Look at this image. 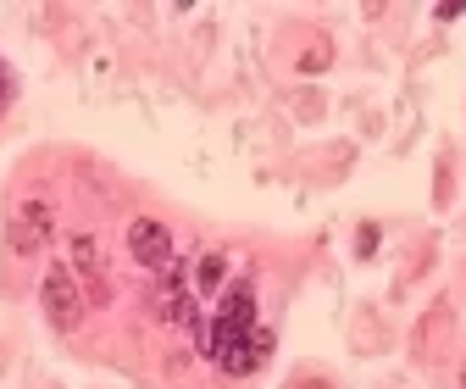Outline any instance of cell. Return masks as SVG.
<instances>
[{
    "label": "cell",
    "instance_id": "cell-1",
    "mask_svg": "<svg viewBox=\"0 0 466 389\" xmlns=\"http://www.w3.org/2000/svg\"><path fill=\"white\" fill-rule=\"evenodd\" d=\"M45 317H50V328H62V333H73L78 317H84V295L73 284L67 261H50V272H45Z\"/></svg>",
    "mask_w": 466,
    "mask_h": 389
},
{
    "label": "cell",
    "instance_id": "cell-2",
    "mask_svg": "<svg viewBox=\"0 0 466 389\" xmlns=\"http://www.w3.org/2000/svg\"><path fill=\"white\" fill-rule=\"evenodd\" d=\"M128 251H134V261H145V267H172V234H167V222L134 217V222H128Z\"/></svg>",
    "mask_w": 466,
    "mask_h": 389
},
{
    "label": "cell",
    "instance_id": "cell-3",
    "mask_svg": "<svg viewBox=\"0 0 466 389\" xmlns=\"http://www.w3.org/2000/svg\"><path fill=\"white\" fill-rule=\"evenodd\" d=\"M50 234V206L45 200H23L12 217V251H39Z\"/></svg>",
    "mask_w": 466,
    "mask_h": 389
},
{
    "label": "cell",
    "instance_id": "cell-4",
    "mask_svg": "<svg viewBox=\"0 0 466 389\" xmlns=\"http://www.w3.org/2000/svg\"><path fill=\"white\" fill-rule=\"evenodd\" d=\"M328 62H333V39H328V34H317V45H306V50H300V73H322Z\"/></svg>",
    "mask_w": 466,
    "mask_h": 389
},
{
    "label": "cell",
    "instance_id": "cell-5",
    "mask_svg": "<svg viewBox=\"0 0 466 389\" xmlns=\"http://www.w3.org/2000/svg\"><path fill=\"white\" fill-rule=\"evenodd\" d=\"M73 267L84 272V278H100V251H95V240H73Z\"/></svg>",
    "mask_w": 466,
    "mask_h": 389
},
{
    "label": "cell",
    "instance_id": "cell-6",
    "mask_svg": "<svg viewBox=\"0 0 466 389\" xmlns=\"http://www.w3.org/2000/svg\"><path fill=\"white\" fill-rule=\"evenodd\" d=\"M222 256H200V267H195V284H200V295H217V284H222Z\"/></svg>",
    "mask_w": 466,
    "mask_h": 389
},
{
    "label": "cell",
    "instance_id": "cell-7",
    "mask_svg": "<svg viewBox=\"0 0 466 389\" xmlns=\"http://www.w3.org/2000/svg\"><path fill=\"white\" fill-rule=\"evenodd\" d=\"M356 251H361V261L378 251V222H361V234H356Z\"/></svg>",
    "mask_w": 466,
    "mask_h": 389
},
{
    "label": "cell",
    "instance_id": "cell-8",
    "mask_svg": "<svg viewBox=\"0 0 466 389\" xmlns=\"http://www.w3.org/2000/svg\"><path fill=\"white\" fill-rule=\"evenodd\" d=\"M6 100H12V73L0 67V111H6Z\"/></svg>",
    "mask_w": 466,
    "mask_h": 389
},
{
    "label": "cell",
    "instance_id": "cell-9",
    "mask_svg": "<svg viewBox=\"0 0 466 389\" xmlns=\"http://www.w3.org/2000/svg\"><path fill=\"white\" fill-rule=\"evenodd\" d=\"M461 389H466V362H461Z\"/></svg>",
    "mask_w": 466,
    "mask_h": 389
}]
</instances>
